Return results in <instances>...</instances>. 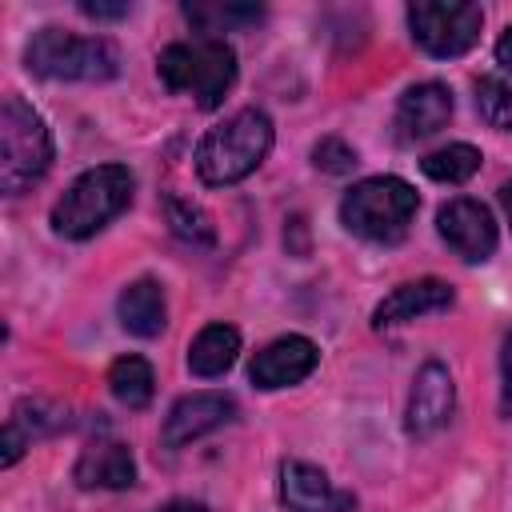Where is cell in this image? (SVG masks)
<instances>
[{"mask_svg":"<svg viewBox=\"0 0 512 512\" xmlns=\"http://www.w3.org/2000/svg\"><path fill=\"white\" fill-rule=\"evenodd\" d=\"M156 72L168 92H184L200 108H216L236 84V52L224 44V36L176 40L156 56Z\"/></svg>","mask_w":512,"mask_h":512,"instance_id":"cell-1","label":"cell"},{"mask_svg":"<svg viewBox=\"0 0 512 512\" xmlns=\"http://www.w3.org/2000/svg\"><path fill=\"white\" fill-rule=\"evenodd\" d=\"M132 172L124 164H100L88 168L68 184V192L52 204V228L64 240H88L108 220H116L132 204Z\"/></svg>","mask_w":512,"mask_h":512,"instance_id":"cell-2","label":"cell"},{"mask_svg":"<svg viewBox=\"0 0 512 512\" xmlns=\"http://www.w3.org/2000/svg\"><path fill=\"white\" fill-rule=\"evenodd\" d=\"M272 148V120L260 108H240L224 124H216L196 148V172L204 184H236L260 168Z\"/></svg>","mask_w":512,"mask_h":512,"instance_id":"cell-3","label":"cell"},{"mask_svg":"<svg viewBox=\"0 0 512 512\" xmlns=\"http://www.w3.org/2000/svg\"><path fill=\"white\" fill-rule=\"evenodd\" d=\"M420 208V196L400 176H368L352 184L340 200V224L352 236H364L372 244H396L404 240L412 216Z\"/></svg>","mask_w":512,"mask_h":512,"instance_id":"cell-4","label":"cell"},{"mask_svg":"<svg viewBox=\"0 0 512 512\" xmlns=\"http://www.w3.org/2000/svg\"><path fill=\"white\" fill-rule=\"evenodd\" d=\"M48 164H52V132L44 116L20 96H4L0 104V188L8 196H20L48 172Z\"/></svg>","mask_w":512,"mask_h":512,"instance_id":"cell-5","label":"cell"},{"mask_svg":"<svg viewBox=\"0 0 512 512\" xmlns=\"http://www.w3.org/2000/svg\"><path fill=\"white\" fill-rule=\"evenodd\" d=\"M28 72L44 80H112L120 72V52L104 36H76L64 28H40L24 48Z\"/></svg>","mask_w":512,"mask_h":512,"instance_id":"cell-6","label":"cell"},{"mask_svg":"<svg viewBox=\"0 0 512 512\" xmlns=\"http://www.w3.org/2000/svg\"><path fill=\"white\" fill-rule=\"evenodd\" d=\"M480 24H484V12H480V4H468V0H416V4H408L412 40L428 56H440V60L464 56L480 40Z\"/></svg>","mask_w":512,"mask_h":512,"instance_id":"cell-7","label":"cell"},{"mask_svg":"<svg viewBox=\"0 0 512 512\" xmlns=\"http://www.w3.org/2000/svg\"><path fill=\"white\" fill-rule=\"evenodd\" d=\"M436 232L444 236V244L468 260V264H480L496 252V220L492 212L472 200V196H456L448 200L440 212H436Z\"/></svg>","mask_w":512,"mask_h":512,"instance_id":"cell-8","label":"cell"},{"mask_svg":"<svg viewBox=\"0 0 512 512\" xmlns=\"http://www.w3.org/2000/svg\"><path fill=\"white\" fill-rule=\"evenodd\" d=\"M456 408V384H452V372L440 364V360H428L416 380H412V392H408V412H404V428L412 436H432L436 428L448 424Z\"/></svg>","mask_w":512,"mask_h":512,"instance_id":"cell-9","label":"cell"},{"mask_svg":"<svg viewBox=\"0 0 512 512\" xmlns=\"http://www.w3.org/2000/svg\"><path fill=\"white\" fill-rule=\"evenodd\" d=\"M228 420H236V400L228 392H192V396H180L172 404L160 436L168 448H184V444L224 428Z\"/></svg>","mask_w":512,"mask_h":512,"instance_id":"cell-10","label":"cell"},{"mask_svg":"<svg viewBox=\"0 0 512 512\" xmlns=\"http://www.w3.org/2000/svg\"><path fill=\"white\" fill-rule=\"evenodd\" d=\"M280 504L288 512H352V492H340L316 464L284 460L280 464Z\"/></svg>","mask_w":512,"mask_h":512,"instance_id":"cell-11","label":"cell"},{"mask_svg":"<svg viewBox=\"0 0 512 512\" xmlns=\"http://www.w3.org/2000/svg\"><path fill=\"white\" fill-rule=\"evenodd\" d=\"M316 360H320V352L308 336H280L252 356L248 380L256 388H288V384H300L316 368Z\"/></svg>","mask_w":512,"mask_h":512,"instance_id":"cell-12","label":"cell"},{"mask_svg":"<svg viewBox=\"0 0 512 512\" xmlns=\"http://www.w3.org/2000/svg\"><path fill=\"white\" fill-rule=\"evenodd\" d=\"M452 300H456L452 284H444V280H436V276H424V280H408V284L392 288V292H388V296L376 304V312H372V324L384 332V328L408 324V320H416V316H432V312H444V308H452Z\"/></svg>","mask_w":512,"mask_h":512,"instance_id":"cell-13","label":"cell"},{"mask_svg":"<svg viewBox=\"0 0 512 512\" xmlns=\"http://www.w3.org/2000/svg\"><path fill=\"white\" fill-rule=\"evenodd\" d=\"M448 116H452V92L444 84L428 80V84H412L400 96L392 124H396V136L404 144H412V140H424V136L440 132L448 124Z\"/></svg>","mask_w":512,"mask_h":512,"instance_id":"cell-14","label":"cell"},{"mask_svg":"<svg viewBox=\"0 0 512 512\" xmlns=\"http://www.w3.org/2000/svg\"><path fill=\"white\" fill-rule=\"evenodd\" d=\"M76 484L80 488H132L136 484V460H132V448L120 444V440H92L76 468H72Z\"/></svg>","mask_w":512,"mask_h":512,"instance_id":"cell-15","label":"cell"},{"mask_svg":"<svg viewBox=\"0 0 512 512\" xmlns=\"http://www.w3.org/2000/svg\"><path fill=\"white\" fill-rule=\"evenodd\" d=\"M116 316H120L124 332H132V336H140V340L160 336L164 324H168V304H164L160 284L148 280V276H144V280H132V284L120 292V300H116Z\"/></svg>","mask_w":512,"mask_h":512,"instance_id":"cell-16","label":"cell"},{"mask_svg":"<svg viewBox=\"0 0 512 512\" xmlns=\"http://www.w3.org/2000/svg\"><path fill=\"white\" fill-rule=\"evenodd\" d=\"M240 352V332L232 324H208L200 328V336L188 344V368L192 376H224L236 364Z\"/></svg>","mask_w":512,"mask_h":512,"instance_id":"cell-17","label":"cell"},{"mask_svg":"<svg viewBox=\"0 0 512 512\" xmlns=\"http://www.w3.org/2000/svg\"><path fill=\"white\" fill-rule=\"evenodd\" d=\"M108 388L112 396L124 404V408H144L156 392V376H152V364L144 356H120L112 368H108Z\"/></svg>","mask_w":512,"mask_h":512,"instance_id":"cell-18","label":"cell"},{"mask_svg":"<svg viewBox=\"0 0 512 512\" xmlns=\"http://www.w3.org/2000/svg\"><path fill=\"white\" fill-rule=\"evenodd\" d=\"M480 160H484V156H480V148H472V144H444V148L428 152V156L420 160V168H424L428 180H440V184H464L468 176H476Z\"/></svg>","mask_w":512,"mask_h":512,"instance_id":"cell-19","label":"cell"},{"mask_svg":"<svg viewBox=\"0 0 512 512\" xmlns=\"http://www.w3.org/2000/svg\"><path fill=\"white\" fill-rule=\"evenodd\" d=\"M184 16H188L204 36H216V32H232V28L260 24V20H264V8H256V4H188Z\"/></svg>","mask_w":512,"mask_h":512,"instance_id":"cell-20","label":"cell"},{"mask_svg":"<svg viewBox=\"0 0 512 512\" xmlns=\"http://www.w3.org/2000/svg\"><path fill=\"white\" fill-rule=\"evenodd\" d=\"M164 216H168V224H172V232H176L180 240L200 244V248H212L216 228H212V220H208V212H204V208H196L192 200H184V196L168 192V196H164Z\"/></svg>","mask_w":512,"mask_h":512,"instance_id":"cell-21","label":"cell"},{"mask_svg":"<svg viewBox=\"0 0 512 512\" xmlns=\"http://www.w3.org/2000/svg\"><path fill=\"white\" fill-rule=\"evenodd\" d=\"M476 112L488 128L512 132V84H504L496 76H480L476 80Z\"/></svg>","mask_w":512,"mask_h":512,"instance_id":"cell-22","label":"cell"},{"mask_svg":"<svg viewBox=\"0 0 512 512\" xmlns=\"http://www.w3.org/2000/svg\"><path fill=\"white\" fill-rule=\"evenodd\" d=\"M8 424H16L24 432V440H32V436H44V432L60 428L64 424V412L52 408V404H44V400H20Z\"/></svg>","mask_w":512,"mask_h":512,"instance_id":"cell-23","label":"cell"},{"mask_svg":"<svg viewBox=\"0 0 512 512\" xmlns=\"http://www.w3.org/2000/svg\"><path fill=\"white\" fill-rule=\"evenodd\" d=\"M312 164H316L320 172L344 176V172L356 168V148L344 144L340 136H324V140H316V148H312Z\"/></svg>","mask_w":512,"mask_h":512,"instance_id":"cell-24","label":"cell"},{"mask_svg":"<svg viewBox=\"0 0 512 512\" xmlns=\"http://www.w3.org/2000/svg\"><path fill=\"white\" fill-rule=\"evenodd\" d=\"M500 400L504 408H512V332L504 336V352H500Z\"/></svg>","mask_w":512,"mask_h":512,"instance_id":"cell-25","label":"cell"},{"mask_svg":"<svg viewBox=\"0 0 512 512\" xmlns=\"http://www.w3.org/2000/svg\"><path fill=\"white\" fill-rule=\"evenodd\" d=\"M24 444H28V440H24V432H20L16 424H8V428H4V468L20 460V452H24Z\"/></svg>","mask_w":512,"mask_h":512,"instance_id":"cell-26","label":"cell"},{"mask_svg":"<svg viewBox=\"0 0 512 512\" xmlns=\"http://www.w3.org/2000/svg\"><path fill=\"white\" fill-rule=\"evenodd\" d=\"M80 12L96 16V20H120V16H128V4H92V0H84Z\"/></svg>","mask_w":512,"mask_h":512,"instance_id":"cell-27","label":"cell"},{"mask_svg":"<svg viewBox=\"0 0 512 512\" xmlns=\"http://www.w3.org/2000/svg\"><path fill=\"white\" fill-rule=\"evenodd\" d=\"M496 60L512 72V24H508V28L500 32V40H496Z\"/></svg>","mask_w":512,"mask_h":512,"instance_id":"cell-28","label":"cell"},{"mask_svg":"<svg viewBox=\"0 0 512 512\" xmlns=\"http://www.w3.org/2000/svg\"><path fill=\"white\" fill-rule=\"evenodd\" d=\"M156 512H208L200 500H168L164 508H156Z\"/></svg>","mask_w":512,"mask_h":512,"instance_id":"cell-29","label":"cell"},{"mask_svg":"<svg viewBox=\"0 0 512 512\" xmlns=\"http://www.w3.org/2000/svg\"><path fill=\"white\" fill-rule=\"evenodd\" d=\"M500 200H504V212H508V220H512V180L500 188Z\"/></svg>","mask_w":512,"mask_h":512,"instance_id":"cell-30","label":"cell"}]
</instances>
